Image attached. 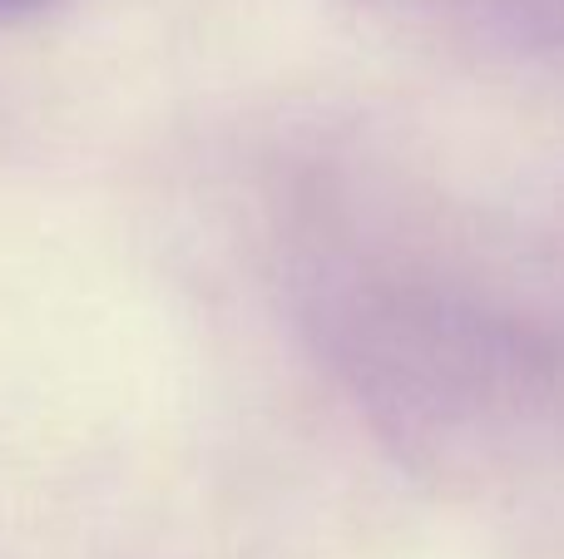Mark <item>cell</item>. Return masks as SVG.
<instances>
[{
	"label": "cell",
	"mask_w": 564,
	"mask_h": 559,
	"mask_svg": "<svg viewBox=\"0 0 564 559\" xmlns=\"http://www.w3.org/2000/svg\"><path fill=\"white\" fill-rule=\"evenodd\" d=\"M45 6V0H0V15H15V10H35Z\"/></svg>",
	"instance_id": "6da1fadb"
}]
</instances>
